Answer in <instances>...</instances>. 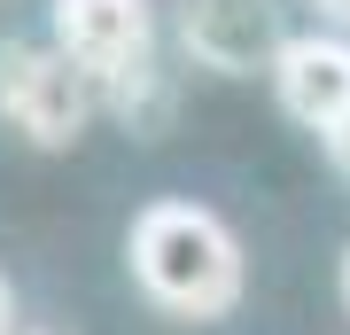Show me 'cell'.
<instances>
[{"label": "cell", "instance_id": "1", "mask_svg": "<svg viewBox=\"0 0 350 335\" xmlns=\"http://www.w3.org/2000/svg\"><path fill=\"white\" fill-rule=\"evenodd\" d=\"M125 258H133V281L148 288V304H163L172 320L202 327L241 304V242L202 203H148L125 234Z\"/></svg>", "mask_w": 350, "mask_h": 335}, {"label": "cell", "instance_id": "2", "mask_svg": "<svg viewBox=\"0 0 350 335\" xmlns=\"http://www.w3.org/2000/svg\"><path fill=\"white\" fill-rule=\"evenodd\" d=\"M55 47L94 78L133 133L163 125V86H156V8L148 0H55Z\"/></svg>", "mask_w": 350, "mask_h": 335}, {"label": "cell", "instance_id": "3", "mask_svg": "<svg viewBox=\"0 0 350 335\" xmlns=\"http://www.w3.org/2000/svg\"><path fill=\"white\" fill-rule=\"evenodd\" d=\"M94 78L63 47H0V117L31 149H70L94 117Z\"/></svg>", "mask_w": 350, "mask_h": 335}, {"label": "cell", "instance_id": "4", "mask_svg": "<svg viewBox=\"0 0 350 335\" xmlns=\"http://www.w3.org/2000/svg\"><path fill=\"white\" fill-rule=\"evenodd\" d=\"M172 16H179L187 55L218 78L280 71V55H288V32H280L273 0H172Z\"/></svg>", "mask_w": 350, "mask_h": 335}, {"label": "cell", "instance_id": "5", "mask_svg": "<svg viewBox=\"0 0 350 335\" xmlns=\"http://www.w3.org/2000/svg\"><path fill=\"white\" fill-rule=\"evenodd\" d=\"M273 94H280V110L296 125H312V133L342 125L350 117V39H327V32L288 39V55L273 71Z\"/></svg>", "mask_w": 350, "mask_h": 335}, {"label": "cell", "instance_id": "6", "mask_svg": "<svg viewBox=\"0 0 350 335\" xmlns=\"http://www.w3.org/2000/svg\"><path fill=\"white\" fill-rule=\"evenodd\" d=\"M319 140H327V156H335V172H350V117H342V125H327Z\"/></svg>", "mask_w": 350, "mask_h": 335}, {"label": "cell", "instance_id": "7", "mask_svg": "<svg viewBox=\"0 0 350 335\" xmlns=\"http://www.w3.org/2000/svg\"><path fill=\"white\" fill-rule=\"evenodd\" d=\"M24 320H16V297H8V281H0V335H16Z\"/></svg>", "mask_w": 350, "mask_h": 335}, {"label": "cell", "instance_id": "8", "mask_svg": "<svg viewBox=\"0 0 350 335\" xmlns=\"http://www.w3.org/2000/svg\"><path fill=\"white\" fill-rule=\"evenodd\" d=\"M319 16H335V24H350V0H312Z\"/></svg>", "mask_w": 350, "mask_h": 335}, {"label": "cell", "instance_id": "9", "mask_svg": "<svg viewBox=\"0 0 350 335\" xmlns=\"http://www.w3.org/2000/svg\"><path fill=\"white\" fill-rule=\"evenodd\" d=\"M16 335H63V327H31V320H24V327H16Z\"/></svg>", "mask_w": 350, "mask_h": 335}, {"label": "cell", "instance_id": "10", "mask_svg": "<svg viewBox=\"0 0 350 335\" xmlns=\"http://www.w3.org/2000/svg\"><path fill=\"white\" fill-rule=\"evenodd\" d=\"M342 304H350V258H342Z\"/></svg>", "mask_w": 350, "mask_h": 335}]
</instances>
